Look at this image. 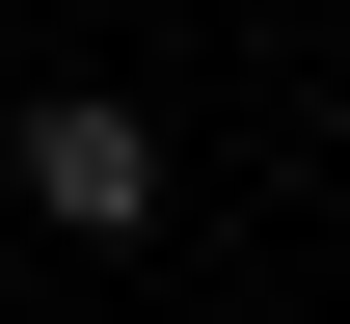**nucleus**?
<instances>
[{
  "instance_id": "f257e3e1",
  "label": "nucleus",
  "mask_w": 350,
  "mask_h": 324,
  "mask_svg": "<svg viewBox=\"0 0 350 324\" xmlns=\"http://www.w3.org/2000/svg\"><path fill=\"white\" fill-rule=\"evenodd\" d=\"M27 189L81 243H135V216H162V108H27Z\"/></svg>"
}]
</instances>
